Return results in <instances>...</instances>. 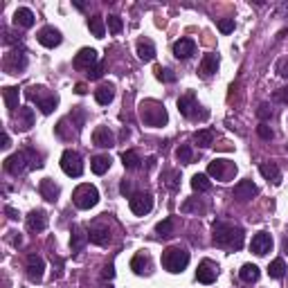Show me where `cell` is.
<instances>
[{"mask_svg":"<svg viewBox=\"0 0 288 288\" xmlns=\"http://www.w3.org/2000/svg\"><path fill=\"white\" fill-rule=\"evenodd\" d=\"M214 246L228 248V250H241L243 248V230L239 225L216 221L214 223Z\"/></svg>","mask_w":288,"mask_h":288,"instance_id":"cell-1","label":"cell"},{"mask_svg":"<svg viewBox=\"0 0 288 288\" xmlns=\"http://www.w3.org/2000/svg\"><path fill=\"white\" fill-rule=\"evenodd\" d=\"M140 113H142V120L146 126H153V128H160L165 126V124L169 122V115H167V108L160 104V101L156 99H149L142 104V108H140Z\"/></svg>","mask_w":288,"mask_h":288,"instance_id":"cell-2","label":"cell"},{"mask_svg":"<svg viewBox=\"0 0 288 288\" xmlns=\"http://www.w3.org/2000/svg\"><path fill=\"white\" fill-rule=\"evenodd\" d=\"M189 263V252L180 246H171L162 252V266H165L169 273H183Z\"/></svg>","mask_w":288,"mask_h":288,"instance_id":"cell-3","label":"cell"},{"mask_svg":"<svg viewBox=\"0 0 288 288\" xmlns=\"http://www.w3.org/2000/svg\"><path fill=\"white\" fill-rule=\"evenodd\" d=\"M25 95H27V99H30V101H36L43 115H50V113H52V110L56 108V104H59L56 95L45 93V88H43V86H30Z\"/></svg>","mask_w":288,"mask_h":288,"instance_id":"cell-4","label":"cell"},{"mask_svg":"<svg viewBox=\"0 0 288 288\" xmlns=\"http://www.w3.org/2000/svg\"><path fill=\"white\" fill-rule=\"evenodd\" d=\"M72 201H75V205L79 207V210H90V207H95L99 203V191L95 185H79V187L75 189V194H72Z\"/></svg>","mask_w":288,"mask_h":288,"instance_id":"cell-5","label":"cell"},{"mask_svg":"<svg viewBox=\"0 0 288 288\" xmlns=\"http://www.w3.org/2000/svg\"><path fill=\"white\" fill-rule=\"evenodd\" d=\"M61 169H63L65 176L70 178H79L83 173V162H81V156L72 149H65L63 156H61Z\"/></svg>","mask_w":288,"mask_h":288,"instance_id":"cell-6","label":"cell"},{"mask_svg":"<svg viewBox=\"0 0 288 288\" xmlns=\"http://www.w3.org/2000/svg\"><path fill=\"white\" fill-rule=\"evenodd\" d=\"M128 207H131V212L135 216H144V214H149L153 210V196L138 191V194H133L131 198H128Z\"/></svg>","mask_w":288,"mask_h":288,"instance_id":"cell-7","label":"cell"},{"mask_svg":"<svg viewBox=\"0 0 288 288\" xmlns=\"http://www.w3.org/2000/svg\"><path fill=\"white\" fill-rule=\"evenodd\" d=\"M27 167H30V160H27L25 151H18V153L9 156L7 160H5V171L11 173V176H20Z\"/></svg>","mask_w":288,"mask_h":288,"instance_id":"cell-8","label":"cell"},{"mask_svg":"<svg viewBox=\"0 0 288 288\" xmlns=\"http://www.w3.org/2000/svg\"><path fill=\"white\" fill-rule=\"evenodd\" d=\"M27 68V56L25 52H18V50H14V52H9L5 56V70L9 72V75H18Z\"/></svg>","mask_w":288,"mask_h":288,"instance_id":"cell-9","label":"cell"},{"mask_svg":"<svg viewBox=\"0 0 288 288\" xmlns=\"http://www.w3.org/2000/svg\"><path fill=\"white\" fill-rule=\"evenodd\" d=\"M36 38H38V43L43 45V48H56V45H61V41H63V36H61V32L56 30V27L52 25H48V27H43L41 32L36 34Z\"/></svg>","mask_w":288,"mask_h":288,"instance_id":"cell-10","label":"cell"},{"mask_svg":"<svg viewBox=\"0 0 288 288\" xmlns=\"http://www.w3.org/2000/svg\"><path fill=\"white\" fill-rule=\"evenodd\" d=\"M25 270H27V277L30 281H41L43 279V273H45V261L38 255H30L27 257V263H25Z\"/></svg>","mask_w":288,"mask_h":288,"instance_id":"cell-11","label":"cell"},{"mask_svg":"<svg viewBox=\"0 0 288 288\" xmlns=\"http://www.w3.org/2000/svg\"><path fill=\"white\" fill-rule=\"evenodd\" d=\"M250 250L255 252V255H259V257L268 255V252L273 250V236H270L268 232H259V234H255V236H252Z\"/></svg>","mask_w":288,"mask_h":288,"instance_id":"cell-12","label":"cell"},{"mask_svg":"<svg viewBox=\"0 0 288 288\" xmlns=\"http://www.w3.org/2000/svg\"><path fill=\"white\" fill-rule=\"evenodd\" d=\"M196 110H198V101H196L194 93H185L183 97H178V113L183 117L191 120V117L196 115Z\"/></svg>","mask_w":288,"mask_h":288,"instance_id":"cell-13","label":"cell"},{"mask_svg":"<svg viewBox=\"0 0 288 288\" xmlns=\"http://www.w3.org/2000/svg\"><path fill=\"white\" fill-rule=\"evenodd\" d=\"M97 65V52L93 48H83L79 50V54L75 56V68L77 70H90Z\"/></svg>","mask_w":288,"mask_h":288,"instance_id":"cell-14","label":"cell"},{"mask_svg":"<svg viewBox=\"0 0 288 288\" xmlns=\"http://www.w3.org/2000/svg\"><path fill=\"white\" fill-rule=\"evenodd\" d=\"M93 144L99 146V149H110L115 144V135H113L108 126H97L93 131Z\"/></svg>","mask_w":288,"mask_h":288,"instance_id":"cell-15","label":"cell"},{"mask_svg":"<svg viewBox=\"0 0 288 288\" xmlns=\"http://www.w3.org/2000/svg\"><path fill=\"white\" fill-rule=\"evenodd\" d=\"M216 275H218V268L214 266L212 261H201L198 263V270H196V279L201 281V284H214L216 281Z\"/></svg>","mask_w":288,"mask_h":288,"instance_id":"cell-16","label":"cell"},{"mask_svg":"<svg viewBox=\"0 0 288 288\" xmlns=\"http://www.w3.org/2000/svg\"><path fill=\"white\" fill-rule=\"evenodd\" d=\"M88 239L95 246H108L110 243V230L106 225H95L88 230Z\"/></svg>","mask_w":288,"mask_h":288,"instance_id":"cell-17","label":"cell"},{"mask_svg":"<svg viewBox=\"0 0 288 288\" xmlns=\"http://www.w3.org/2000/svg\"><path fill=\"white\" fill-rule=\"evenodd\" d=\"M45 228H48V216H45V212L43 210L30 212V216H27V230H30V232H43Z\"/></svg>","mask_w":288,"mask_h":288,"instance_id":"cell-18","label":"cell"},{"mask_svg":"<svg viewBox=\"0 0 288 288\" xmlns=\"http://www.w3.org/2000/svg\"><path fill=\"white\" fill-rule=\"evenodd\" d=\"M196 52V43L191 41V38H180V41L173 43V56L176 59H189L191 54Z\"/></svg>","mask_w":288,"mask_h":288,"instance_id":"cell-19","label":"cell"},{"mask_svg":"<svg viewBox=\"0 0 288 288\" xmlns=\"http://www.w3.org/2000/svg\"><path fill=\"white\" fill-rule=\"evenodd\" d=\"M257 185L252 180H241L239 185L234 187V198L236 201H250L252 196H257Z\"/></svg>","mask_w":288,"mask_h":288,"instance_id":"cell-20","label":"cell"},{"mask_svg":"<svg viewBox=\"0 0 288 288\" xmlns=\"http://www.w3.org/2000/svg\"><path fill=\"white\" fill-rule=\"evenodd\" d=\"M218 70V54H205L201 59V65H198V72H201V77H205V79H210L214 72Z\"/></svg>","mask_w":288,"mask_h":288,"instance_id":"cell-21","label":"cell"},{"mask_svg":"<svg viewBox=\"0 0 288 288\" xmlns=\"http://www.w3.org/2000/svg\"><path fill=\"white\" fill-rule=\"evenodd\" d=\"M38 191H41V196L45 201H50V203H54L56 198H59V194H61L59 185H56L52 178H43L41 185H38Z\"/></svg>","mask_w":288,"mask_h":288,"instance_id":"cell-22","label":"cell"},{"mask_svg":"<svg viewBox=\"0 0 288 288\" xmlns=\"http://www.w3.org/2000/svg\"><path fill=\"white\" fill-rule=\"evenodd\" d=\"M88 230H83L81 225H75L72 228V236H70V248H72V252H81L83 250V246L88 243Z\"/></svg>","mask_w":288,"mask_h":288,"instance_id":"cell-23","label":"cell"},{"mask_svg":"<svg viewBox=\"0 0 288 288\" xmlns=\"http://www.w3.org/2000/svg\"><path fill=\"white\" fill-rule=\"evenodd\" d=\"M228 167H232L228 160H214V162H210V167H207V176H212L216 180H225L228 178Z\"/></svg>","mask_w":288,"mask_h":288,"instance_id":"cell-24","label":"cell"},{"mask_svg":"<svg viewBox=\"0 0 288 288\" xmlns=\"http://www.w3.org/2000/svg\"><path fill=\"white\" fill-rule=\"evenodd\" d=\"M32 126H34V110L32 108H18V115H16V128L30 131Z\"/></svg>","mask_w":288,"mask_h":288,"instance_id":"cell-25","label":"cell"},{"mask_svg":"<svg viewBox=\"0 0 288 288\" xmlns=\"http://www.w3.org/2000/svg\"><path fill=\"white\" fill-rule=\"evenodd\" d=\"M259 171H261V176L270 180L273 185H279L281 183V173H279V167L273 165V162H263V165H259Z\"/></svg>","mask_w":288,"mask_h":288,"instance_id":"cell-26","label":"cell"},{"mask_svg":"<svg viewBox=\"0 0 288 288\" xmlns=\"http://www.w3.org/2000/svg\"><path fill=\"white\" fill-rule=\"evenodd\" d=\"M131 270L135 275H146L151 270V259H149V255H135L133 257V261H131Z\"/></svg>","mask_w":288,"mask_h":288,"instance_id":"cell-27","label":"cell"},{"mask_svg":"<svg viewBox=\"0 0 288 288\" xmlns=\"http://www.w3.org/2000/svg\"><path fill=\"white\" fill-rule=\"evenodd\" d=\"M239 277H241V281H246V284H252V281H257L261 277V270H259L255 263H243L239 270Z\"/></svg>","mask_w":288,"mask_h":288,"instance_id":"cell-28","label":"cell"},{"mask_svg":"<svg viewBox=\"0 0 288 288\" xmlns=\"http://www.w3.org/2000/svg\"><path fill=\"white\" fill-rule=\"evenodd\" d=\"M14 25H20V27H32L34 25V14L32 9L27 7H18L14 11Z\"/></svg>","mask_w":288,"mask_h":288,"instance_id":"cell-29","label":"cell"},{"mask_svg":"<svg viewBox=\"0 0 288 288\" xmlns=\"http://www.w3.org/2000/svg\"><path fill=\"white\" fill-rule=\"evenodd\" d=\"M90 169H93L97 176H104L110 169V158L108 156H95L93 160H90Z\"/></svg>","mask_w":288,"mask_h":288,"instance_id":"cell-30","label":"cell"},{"mask_svg":"<svg viewBox=\"0 0 288 288\" xmlns=\"http://www.w3.org/2000/svg\"><path fill=\"white\" fill-rule=\"evenodd\" d=\"M138 56L144 61V63H149V61L156 59V45L151 41H140L138 43Z\"/></svg>","mask_w":288,"mask_h":288,"instance_id":"cell-31","label":"cell"},{"mask_svg":"<svg viewBox=\"0 0 288 288\" xmlns=\"http://www.w3.org/2000/svg\"><path fill=\"white\" fill-rule=\"evenodd\" d=\"M3 99H5V106L14 113L16 108H18V88H14V86L3 88Z\"/></svg>","mask_w":288,"mask_h":288,"instance_id":"cell-32","label":"cell"},{"mask_svg":"<svg viewBox=\"0 0 288 288\" xmlns=\"http://www.w3.org/2000/svg\"><path fill=\"white\" fill-rule=\"evenodd\" d=\"M113 97H115V88H113L110 83L108 86H99L97 90H95V99H97V104H101V106L110 104Z\"/></svg>","mask_w":288,"mask_h":288,"instance_id":"cell-33","label":"cell"},{"mask_svg":"<svg viewBox=\"0 0 288 288\" xmlns=\"http://www.w3.org/2000/svg\"><path fill=\"white\" fill-rule=\"evenodd\" d=\"M194 142L203 146V149H207V146L214 144V131L212 128H201V131L194 133Z\"/></svg>","mask_w":288,"mask_h":288,"instance_id":"cell-34","label":"cell"},{"mask_svg":"<svg viewBox=\"0 0 288 288\" xmlns=\"http://www.w3.org/2000/svg\"><path fill=\"white\" fill-rule=\"evenodd\" d=\"M88 30L93 32L95 38H104V34H106L104 18H101V16H90V18H88Z\"/></svg>","mask_w":288,"mask_h":288,"instance_id":"cell-35","label":"cell"},{"mask_svg":"<svg viewBox=\"0 0 288 288\" xmlns=\"http://www.w3.org/2000/svg\"><path fill=\"white\" fill-rule=\"evenodd\" d=\"M268 275L273 279H281L286 275V263H284V259H275L273 263L268 266Z\"/></svg>","mask_w":288,"mask_h":288,"instance_id":"cell-36","label":"cell"},{"mask_svg":"<svg viewBox=\"0 0 288 288\" xmlns=\"http://www.w3.org/2000/svg\"><path fill=\"white\" fill-rule=\"evenodd\" d=\"M191 187H194L196 191H210L212 183H210V178H207L205 173H196V176L191 178Z\"/></svg>","mask_w":288,"mask_h":288,"instance_id":"cell-37","label":"cell"},{"mask_svg":"<svg viewBox=\"0 0 288 288\" xmlns=\"http://www.w3.org/2000/svg\"><path fill=\"white\" fill-rule=\"evenodd\" d=\"M122 162H124V167H126V169H138L142 160H140V156L135 153V151H124V153H122Z\"/></svg>","mask_w":288,"mask_h":288,"instance_id":"cell-38","label":"cell"},{"mask_svg":"<svg viewBox=\"0 0 288 288\" xmlns=\"http://www.w3.org/2000/svg\"><path fill=\"white\" fill-rule=\"evenodd\" d=\"M191 156H194V151H191L189 144H180L176 149V158H178V162H183V165H189Z\"/></svg>","mask_w":288,"mask_h":288,"instance_id":"cell-39","label":"cell"},{"mask_svg":"<svg viewBox=\"0 0 288 288\" xmlns=\"http://www.w3.org/2000/svg\"><path fill=\"white\" fill-rule=\"evenodd\" d=\"M156 77L165 83H173L176 81V72L169 70V68H156Z\"/></svg>","mask_w":288,"mask_h":288,"instance_id":"cell-40","label":"cell"},{"mask_svg":"<svg viewBox=\"0 0 288 288\" xmlns=\"http://www.w3.org/2000/svg\"><path fill=\"white\" fill-rule=\"evenodd\" d=\"M25 156H27V160H30V169H41L43 167L41 156H38L36 151L32 149V146H27V149H25Z\"/></svg>","mask_w":288,"mask_h":288,"instance_id":"cell-41","label":"cell"},{"mask_svg":"<svg viewBox=\"0 0 288 288\" xmlns=\"http://www.w3.org/2000/svg\"><path fill=\"white\" fill-rule=\"evenodd\" d=\"M156 232L160 234V236H169V234L173 232V221H171V218H165V221H160V223L156 225Z\"/></svg>","mask_w":288,"mask_h":288,"instance_id":"cell-42","label":"cell"},{"mask_svg":"<svg viewBox=\"0 0 288 288\" xmlns=\"http://www.w3.org/2000/svg\"><path fill=\"white\" fill-rule=\"evenodd\" d=\"M122 27H124V23H122L120 16H108V30H110L113 34H120Z\"/></svg>","mask_w":288,"mask_h":288,"instance_id":"cell-43","label":"cell"},{"mask_svg":"<svg viewBox=\"0 0 288 288\" xmlns=\"http://www.w3.org/2000/svg\"><path fill=\"white\" fill-rule=\"evenodd\" d=\"M257 133H259V138H261V140H273V128H270L268 126V124H259V126H257Z\"/></svg>","mask_w":288,"mask_h":288,"instance_id":"cell-44","label":"cell"},{"mask_svg":"<svg viewBox=\"0 0 288 288\" xmlns=\"http://www.w3.org/2000/svg\"><path fill=\"white\" fill-rule=\"evenodd\" d=\"M218 30H221L223 34L234 32V20H232V18H223V20H218Z\"/></svg>","mask_w":288,"mask_h":288,"instance_id":"cell-45","label":"cell"},{"mask_svg":"<svg viewBox=\"0 0 288 288\" xmlns=\"http://www.w3.org/2000/svg\"><path fill=\"white\" fill-rule=\"evenodd\" d=\"M257 115L261 117V120H270V117H273V108H270L268 104H261V106L257 108Z\"/></svg>","mask_w":288,"mask_h":288,"instance_id":"cell-46","label":"cell"},{"mask_svg":"<svg viewBox=\"0 0 288 288\" xmlns=\"http://www.w3.org/2000/svg\"><path fill=\"white\" fill-rule=\"evenodd\" d=\"M275 101H279V104H288V88H279L275 90Z\"/></svg>","mask_w":288,"mask_h":288,"instance_id":"cell-47","label":"cell"},{"mask_svg":"<svg viewBox=\"0 0 288 288\" xmlns=\"http://www.w3.org/2000/svg\"><path fill=\"white\" fill-rule=\"evenodd\" d=\"M101 75H104V63H97L95 68H90V70H88L90 79H101Z\"/></svg>","mask_w":288,"mask_h":288,"instance_id":"cell-48","label":"cell"},{"mask_svg":"<svg viewBox=\"0 0 288 288\" xmlns=\"http://www.w3.org/2000/svg\"><path fill=\"white\" fill-rule=\"evenodd\" d=\"M120 191L126 198H131L133 196V185H131V180H122V185H120Z\"/></svg>","mask_w":288,"mask_h":288,"instance_id":"cell-49","label":"cell"},{"mask_svg":"<svg viewBox=\"0 0 288 288\" xmlns=\"http://www.w3.org/2000/svg\"><path fill=\"white\" fill-rule=\"evenodd\" d=\"M167 178H169V180H167V187H169V189H176V187H178V171H169Z\"/></svg>","mask_w":288,"mask_h":288,"instance_id":"cell-50","label":"cell"},{"mask_svg":"<svg viewBox=\"0 0 288 288\" xmlns=\"http://www.w3.org/2000/svg\"><path fill=\"white\" fill-rule=\"evenodd\" d=\"M277 75H279V77H288V59H279V63H277Z\"/></svg>","mask_w":288,"mask_h":288,"instance_id":"cell-51","label":"cell"},{"mask_svg":"<svg viewBox=\"0 0 288 288\" xmlns=\"http://www.w3.org/2000/svg\"><path fill=\"white\" fill-rule=\"evenodd\" d=\"M5 214H7V216L11 218V221H16V218L20 216V214H18V210H14V207H9V205L5 207Z\"/></svg>","mask_w":288,"mask_h":288,"instance_id":"cell-52","label":"cell"},{"mask_svg":"<svg viewBox=\"0 0 288 288\" xmlns=\"http://www.w3.org/2000/svg\"><path fill=\"white\" fill-rule=\"evenodd\" d=\"M9 241H11V243H14L16 248H18V246L23 243V236H20L18 232H11V236H9Z\"/></svg>","mask_w":288,"mask_h":288,"instance_id":"cell-53","label":"cell"},{"mask_svg":"<svg viewBox=\"0 0 288 288\" xmlns=\"http://www.w3.org/2000/svg\"><path fill=\"white\" fill-rule=\"evenodd\" d=\"M113 277H115V273H113V266H106V268H104V281H106V279H113Z\"/></svg>","mask_w":288,"mask_h":288,"instance_id":"cell-54","label":"cell"},{"mask_svg":"<svg viewBox=\"0 0 288 288\" xmlns=\"http://www.w3.org/2000/svg\"><path fill=\"white\" fill-rule=\"evenodd\" d=\"M75 93H77V95H86V93H88L86 83H77V86H75Z\"/></svg>","mask_w":288,"mask_h":288,"instance_id":"cell-55","label":"cell"},{"mask_svg":"<svg viewBox=\"0 0 288 288\" xmlns=\"http://www.w3.org/2000/svg\"><path fill=\"white\" fill-rule=\"evenodd\" d=\"M0 146H3V149H7V146H9V135L7 133H3V144H0Z\"/></svg>","mask_w":288,"mask_h":288,"instance_id":"cell-56","label":"cell"},{"mask_svg":"<svg viewBox=\"0 0 288 288\" xmlns=\"http://www.w3.org/2000/svg\"><path fill=\"white\" fill-rule=\"evenodd\" d=\"M284 252H286V255H288V232L284 234Z\"/></svg>","mask_w":288,"mask_h":288,"instance_id":"cell-57","label":"cell"},{"mask_svg":"<svg viewBox=\"0 0 288 288\" xmlns=\"http://www.w3.org/2000/svg\"><path fill=\"white\" fill-rule=\"evenodd\" d=\"M75 7H77V9H81V11H83V9H86V5H83V3H77V0H75Z\"/></svg>","mask_w":288,"mask_h":288,"instance_id":"cell-58","label":"cell"}]
</instances>
